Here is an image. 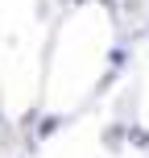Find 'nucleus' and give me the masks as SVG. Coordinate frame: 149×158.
I'll return each mask as SVG.
<instances>
[{
    "label": "nucleus",
    "instance_id": "f257e3e1",
    "mask_svg": "<svg viewBox=\"0 0 149 158\" xmlns=\"http://www.w3.org/2000/svg\"><path fill=\"white\" fill-rule=\"evenodd\" d=\"M62 125H66L62 117H46V121H41V125H37V137H50V133H58V129H62Z\"/></svg>",
    "mask_w": 149,
    "mask_h": 158
}]
</instances>
